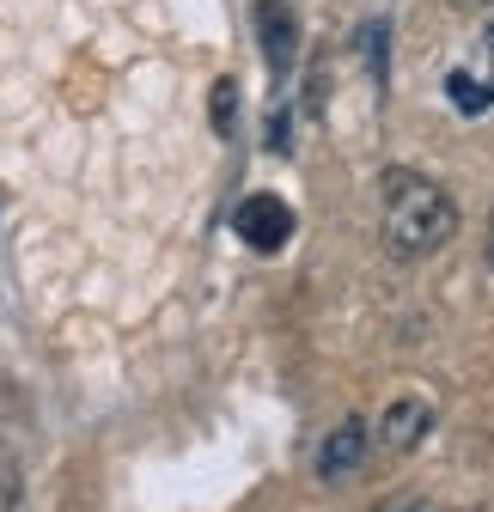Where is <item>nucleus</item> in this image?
Masks as SVG:
<instances>
[{
    "mask_svg": "<svg viewBox=\"0 0 494 512\" xmlns=\"http://www.w3.org/2000/svg\"><path fill=\"white\" fill-rule=\"evenodd\" d=\"M482 256H488V269H494V214H488V238H482Z\"/></svg>",
    "mask_w": 494,
    "mask_h": 512,
    "instance_id": "9",
    "label": "nucleus"
},
{
    "mask_svg": "<svg viewBox=\"0 0 494 512\" xmlns=\"http://www.w3.org/2000/svg\"><path fill=\"white\" fill-rule=\"evenodd\" d=\"M232 122H238V80H214V128L220 135H232Z\"/></svg>",
    "mask_w": 494,
    "mask_h": 512,
    "instance_id": "7",
    "label": "nucleus"
},
{
    "mask_svg": "<svg viewBox=\"0 0 494 512\" xmlns=\"http://www.w3.org/2000/svg\"><path fill=\"white\" fill-rule=\"evenodd\" d=\"M366 458H373V427H366V415H348V421H336L324 433L312 470H318V482H348Z\"/></svg>",
    "mask_w": 494,
    "mask_h": 512,
    "instance_id": "4",
    "label": "nucleus"
},
{
    "mask_svg": "<svg viewBox=\"0 0 494 512\" xmlns=\"http://www.w3.org/2000/svg\"><path fill=\"white\" fill-rule=\"evenodd\" d=\"M434 421H440V409H434V397H391L385 409H379V427H373V439L385 445V452H415V445L434 433Z\"/></svg>",
    "mask_w": 494,
    "mask_h": 512,
    "instance_id": "5",
    "label": "nucleus"
},
{
    "mask_svg": "<svg viewBox=\"0 0 494 512\" xmlns=\"http://www.w3.org/2000/svg\"><path fill=\"white\" fill-rule=\"evenodd\" d=\"M257 43H263V61H269V80L287 86L293 68H299V13L287 0H263L257 7Z\"/></svg>",
    "mask_w": 494,
    "mask_h": 512,
    "instance_id": "3",
    "label": "nucleus"
},
{
    "mask_svg": "<svg viewBox=\"0 0 494 512\" xmlns=\"http://www.w3.org/2000/svg\"><path fill=\"white\" fill-rule=\"evenodd\" d=\"M458 13H482V7H494V0H452Z\"/></svg>",
    "mask_w": 494,
    "mask_h": 512,
    "instance_id": "10",
    "label": "nucleus"
},
{
    "mask_svg": "<svg viewBox=\"0 0 494 512\" xmlns=\"http://www.w3.org/2000/svg\"><path fill=\"white\" fill-rule=\"evenodd\" d=\"M232 232H238V244H251L257 256H275V250L293 244L299 214H293L281 196H269V189H251V196L232 208Z\"/></svg>",
    "mask_w": 494,
    "mask_h": 512,
    "instance_id": "2",
    "label": "nucleus"
},
{
    "mask_svg": "<svg viewBox=\"0 0 494 512\" xmlns=\"http://www.w3.org/2000/svg\"><path fill=\"white\" fill-rule=\"evenodd\" d=\"M379 512H440L434 500H421V494H397V500H385Z\"/></svg>",
    "mask_w": 494,
    "mask_h": 512,
    "instance_id": "8",
    "label": "nucleus"
},
{
    "mask_svg": "<svg viewBox=\"0 0 494 512\" xmlns=\"http://www.w3.org/2000/svg\"><path fill=\"white\" fill-rule=\"evenodd\" d=\"M379 238L391 263H427L458 238V202L446 196V183L421 177L409 165L379 171Z\"/></svg>",
    "mask_w": 494,
    "mask_h": 512,
    "instance_id": "1",
    "label": "nucleus"
},
{
    "mask_svg": "<svg viewBox=\"0 0 494 512\" xmlns=\"http://www.w3.org/2000/svg\"><path fill=\"white\" fill-rule=\"evenodd\" d=\"M446 98L458 116H488L494 110V31L476 43L470 61H458V68L446 74Z\"/></svg>",
    "mask_w": 494,
    "mask_h": 512,
    "instance_id": "6",
    "label": "nucleus"
}]
</instances>
